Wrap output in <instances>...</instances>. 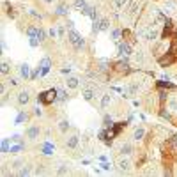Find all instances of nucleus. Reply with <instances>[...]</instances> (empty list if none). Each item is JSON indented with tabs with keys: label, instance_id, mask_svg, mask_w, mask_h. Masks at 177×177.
<instances>
[{
	"label": "nucleus",
	"instance_id": "obj_1",
	"mask_svg": "<svg viewBox=\"0 0 177 177\" xmlns=\"http://www.w3.org/2000/svg\"><path fill=\"white\" fill-rule=\"evenodd\" d=\"M57 96H59V90H55V89H50V90H46V92L39 94V103L50 104V103H53V101L57 99Z\"/></svg>",
	"mask_w": 177,
	"mask_h": 177
},
{
	"label": "nucleus",
	"instance_id": "obj_2",
	"mask_svg": "<svg viewBox=\"0 0 177 177\" xmlns=\"http://www.w3.org/2000/svg\"><path fill=\"white\" fill-rule=\"evenodd\" d=\"M124 122H117V124H112L110 126V129H108V131H106V133H101V136H108V138H110V140H112V138H115V136L119 135V133H121V131H122V129H124Z\"/></svg>",
	"mask_w": 177,
	"mask_h": 177
},
{
	"label": "nucleus",
	"instance_id": "obj_3",
	"mask_svg": "<svg viewBox=\"0 0 177 177\" xmlns=\"http://www.w3.org/2000/svg\"><path fill=\"white\" fill-rule=\"evenodd\" d=\"M67 39H69V43L73 44L74 50H82L83 48V39L76 34L74 30H69V34H67Z\"/></svg>",
	"mask_w": 177,
	"mask_h": 177
},
{
	"label": "nucleus",
	"instance_id": "obj_4",
	"mask_svg": "<svg viewBox=\"0 0 177 177\" xmlns=\"http://www.w3.org/2000/svg\"><path fill=\"white\" fill-rule=\"evenodd\" d=\"M16 103L20 104V106H25V104H29V103H30V92H29L27 89L20 90V92H18V96H16Z\"/></svg>",
	"mask_w": 177,
	"mask_h": 177
},
{
	"label": "nucleus",
	"instance_id": "obj_5",
	"mask_svg": "<svg viewBox=\"0 0 177 177\" xmlns=\"http://www.w3.org/2000/svg\"><path fill=\"white\" fill-rule=\"evenodd\" d=\"M117 168H119L121 174H128V172L131 170V161H129L128 158H119V159H117Z\"/></svg>",
	"mask_w": 177,
	"mask_h": 177
},
{
	"label": "nucleus",
	"instance_id": "obj_6",
	"mask_svg": "<svg viewBox=\"0 0 177 177\" xmlns=\"http://www.w3.org/2000/svg\"><path fill=\"white\" fill-rule=\"evenodd\" d=\"M39 135H41L39 126H30V128H27V131H25V136H27L29 140H37Z\"/></svg>",
	"mask_w": 177,
	"mask_h": 177
},
{
	"label": "nucleus",
	"instance_id": "obj_7",
	"mask_svg": "<svg viewBox=\"0 0 177 177\" xmlns=\"http://www.w3.org/2000/svg\"><path fill=\"white\" fill-rule=\"evenodd\" d=\"M82 96H83L85 101H92L94 96H96V90H94V87H90V85H85L83 89H82Z\"/></svg>",
	"mask_w": 177,
	"mask_h": 177
},
{
	"label": "nucleus",
	"instance_id": "obj_8",
	"mask_svg": "<svg viewBox=\"0 0 177 177\" xmlns=\"http://www.w3.org/2000/svg\"><path fill=\"white\" fill-rule=\"evenodd\" d=\"M78 85H80V80H78L76 76H69V78L66 80V87H67V89H78Z\"/></svg>",
	"mask_w": 177,
	"mask_h": 177
},
{
	"label": "nucleus",
	"instance_id": "obj_9",
	"mask_svg": "<svg viewBox=\"0 0 177 177\" xmlns=\"http://www.w3.org/2000/svg\"><path fill=\"white\" fill-rule=\"evenodd\" d=\"M76 145H78V135H71L66 140V147L67 149H74Z\"/></svg>",
	"mask_w": 177,
	"mask_h": 177
},
{
	"label": "nucleus",
	"instance_id": "obj_10",
	"mask_svg": "<svg viewBox=\"0 0 177 177\" xmlns=\"http://www.w3.org/2000/svg\"><path fill=\"white\" fill-rule=\"evenodd\" d=\"M119 152H121V154H122V156H129V154H131V152H133V145H131V144H122V145L119 147Z\"/></svg>",
	"mask_w": 177,
	"mask_h": 177
},
{
	"label": "nucleus",
	"instance_id": "obj_11",
	"mask_svg": "<svg viewBox=\"0 0 177 177\" xmlns=\"http://www.w3.org/2000/svg\"><path fill=\"white\" fill-rule=\"evenodd\" d=\"M57 128H59V131H60L62 135H66V133H67V129H69V122H67V119H62V121H59Z\"/></svg>",
	"mask_w": 177,
	"mask_h": 177
},
{
	"label": "nucleus",
	"instance_id": "obj_12",
	"mask_svg": "<svg viewBox=\"0 0 177 177\" xmlns=\"http://www.w3.org/2000/svg\"><path fill=\"white\" fill-rule=\"evenodd\" d=\"M174 59H175V57H174V53L170 52L168 55H165V57H161V59H159V64H161V66H168V64L174 62Z\"/></svg>",
	"mask_w": 177,
	"mask_h": 177
},
{
	"label": "nucleus",
	"instance_id": "obj_13",
	"mask_svg": "<svg viewBox=\"0 0 177 177\" xmlns=\"http://www.w3.org/2000/svg\"><path fill=\"white\" fill-rule=\"evenodd\" d=\"M144 135H145V129L140 126V128H136L135 133H133V140H136V142H138V140H142V138H144Z\"/></svg>",
	"mask_w": 177,
	"mask_h": 177
},
{
	"label": "nucleus",
	"instance_id": "obj_14",
	"mask_svg": "<svg viewBox=\"0 0 177 177\" xmlns=\"http://www.w3.org/2000/svg\"><path fill=\"white\" fill-rule=\"evenodd\" d=\"M119 53H121V55H129V53H131V46H129L128 43L119 44Z\"/></svg>",
	"mask_w": 177,
	"mask_h": 177
},
{
	"label": "nucleus",
	"instance_id": "obj_15",
	"mask_svg": "<svg viewBox=\"0 0 177 177\" xmlns=\"http://www.w3.org/2000/svg\"><path fill=\"white\" fill-rule=\"evenodd\" d=\"M110 103H112V94L106 92V94L103 96V99H101V108H106V106H108Z\"/></svg>",
	"mask_w": 177,
	"mask_h": 177
},
{
	"label": "nucleus",
	"instance_id": "obj_16",
	"mask_svg": "<svg viewBox=\"0 0 177 177\" xmlns=\"http://www.w3.org/2000/svg\"><path fill=\"white\" fill-rule=\"evenodd\" d=\"M48 69H50V60H48V59H43L41 60V69H39L41 74H46L48 73Z\"/></svg>",
	"mask_w": 177,
	"mask_h": 177
},
{
	"label": "nucleus",
	"instance_id": "obj_17",
	"mask_svg": "<svg viewBox=\"0 0 177 177\" xmlns=\"http://www.w3.org/2000/svg\"><path fill=\"white\" fill-rule=\"evenodd\" d=\"M20 74H21V78H29V66L27 64H23L20 67Z\"/></svg>",
	"mask_w": 177,
	"mask_h": 177
},
{
	"label": "nucleus",
	"instance_id": "obj_18",
	"mask_svg": "<svg viewBox=\"0 0 177 177\" xmlns=\"http://www.w3.org/2000/svg\"><path fill=\"white\" fill-rule=\"evenodd\" d=\"M97 30H108V20H101V21H99Z\"/></svg>",
	"mask_w": 177,
	"mask_h": 177
},
{
	"label": "nucleus",
	"instance_id": "obj_19",
	"mask_svg": "<svg viewBox=\"0 0 177 177\" xmlns=\"http://www.w3.org/2000/svg\"><path fill=\"white\" fill-rule=\"evenodd\" d=\"M170 32H172V23H170V21H167V25H165V30H163V37L170 36Z\"/></svg>",
	"mask_w": 177,
	"mask_h": 177
},
{
	"label": "nucleus",
	"instance_id": "obj_20",
	"mask_svg": "<svg viewBox=\"0 0 177 177\" xmlns=\"http://www.w3.org/2000/svg\"><path fill=\"white\" fill-rule=\"evenodd\" d=\"M37 32H39V29H37V27H30V29L27 30V34H29L30 37H37Z\"/></svg>",
	"mask_w": 177,
	"mask_h": 177
},
{
	"label": "nucleus",
	"instance_id": "obj_21",
	"mask_svg": "<svg viewBox=\"0 0 177 177\" xmlns=\"http://www.w3.org/2000/svg\"><path fill=\"white\" fill-rule=\"evenodd\" d=\"M114 4H115V7H117V9H122L126 4H128V0H114Z\"/></svg>",
	"mask_w": 177,
	"mask_h": 177
},
{
	"label": "nucleus",
	"instance_id": "obj_22",
	"mask_svg": "<svg viewBox=\"0 0 177 177\" xmlns=\"http://www.w3.org/2000/svg\"><path fill=\"white\" fill-rule=\"evenodd\" d=\"M9 73V62H2V74Z\"/></svg>",
	"mask_w": 177,
	"mask_h": 177
},
{
	"label": "nucleus",
	"instance_id": "obj_23",
	"mask_svg": "<svg viewBox=\"0 0 177 177\" xmlns=\"http://www.w3.org/2000/svg\"><path fill=\"white\" fill-rule=\"evenodd\" d=\"M67 172H69V170L66 168V165H62V168H59V170H57V174H59V175H64V174H67Z\"/></svg>",
	"mask_w": 177,
	"mask_h": 177
},
{
	"label": "nucleus",
	"instance_id": "obj_24",
	"mask_svg": "<svg viewBox=\"0 0 177 177\" xmlns=\"http://www.w3.org/2000/svg\"><path fill=\"white\" fill-rule=\"evenodd\" d=\"M18 175H30V170L29 168H21L20 172H18Z\"/></svg>",
	"mask_w": 177,
	"mask_h": 177
},
{
	"label": "nucleus",
	"instance_id": "obj_25",
	"mask_svg": "<svg viewBox=\"0 0 177 177\" xmlns=\"http://www.w3.org/2000/svg\"><path fill=\"white\" fill-rule=\"evenodd\" d=\"M37 39H39V41H44V30L39 29V32H37Z\"/></svg>",
	"mask_w": 177,
	"mask_h": 177
},
{
	"label": "nucleus",
	"instance_id": "obj_26",
	"mask_svg": "<svg viewBox=\"0 0 177 177\" xmlns=\"http://www.w3.org/2000/svg\"><path fill=\"white\" fill-rule=\"evenodd\" d=\"M66 97H67V96H66V90H59V99H60V101H64Z\"/></svg>",
	"mask_w": 177,
	"mask_h": 177
},
{
	"label": "nucleus",
	"instance_id": "obj_27",
	"mask_svg": "<svg viewBox=\"0 0 177 177\" xmlns=\"http://www.w3.org/2000/svg\"><path fill=\"white\" fill-rule=\"evenodd\" d=\"M101 167H103V170H110V168H112V165H110V163H103Z\"/></svg>",
	"mask_w": 177,
	"mask_h": 177
},
{
	"label": "nucleus",
	"instance_id": "obj_28",
	"mask_svg": "<svg viewBox=\"0 0 177 177\" xmlns=\"http://www.w3.org/2000/svg\"><path fill=\"white\" fill-rule=\"evenodd\" d=\"M9 83H11V85H18V78H11Z\"/></svg>",
	"mask_w": 177,
	"mask_h": 177
},
{
	"label": "nucleus",
	"instance_id": "obj_29",
	"mask_svg": "<svg viewBox=\"0 0 177 177\" xmlns=\"http://www.w3.org/2000/svg\"><path fill=\"white\" fill-rule=\"evenodd\" d=\"M23 119H27V115H25V114H20V117H18V121H16V122H21Z\"/></svg>",
	"mask_w": 177,
	"mask_h": 177
},
{
	"label": "nucleus",
	"instance_id": "obj_30",
	"mask_svg": "<svg viewBox=\"0 0 177 177\" xmlns=\"http://www.w3.org/2000/svg\"><path fill=\"white\" fill-rule=\"evenodd\" d=\"M57 12H59V14H66V7H64V5H62V7H59Z\"/></svg>",
	"mask_w": 177,
	"mask_h": 177
},
{
	"label": "nucleus",
	"instance_id": "obj_31",
	"mask_svg": "<svg viewBox=\"0 0 177 177\" xmlns=\"http://www.w3.org/2000/svg\"><path fill=\"white\" fill-rule=\"evenodd\" d=\"M50 36H52V37H55V36H57V32H55V29H50Z\"/></svg>",
	"mask_w": 177,
	"mask_h": 177
},
{
	"label": "nucleus",
	"instance_id": "obj_32",
	"mask_svg": "<svg viewBox=\"0 0 177 177\" xmlns=\"http://www.w3.org/2000/svg\"><path fill=\"white\" fill-rule=\"evenodd\" d=\"M119 36H121V32L115 30V32H114V37H115V39H119Z\"/></svg>",
	"mask_w": 177,
	"mask_h": 177
},
{
	"label": "nucleus",
	"instance_id": "obj_33",
	"mask_svg": "<svg viewBox=\"0 0 177 177\" xmlns=\"http://www.w3.org/2000/svg\"><path fill=\"white\" fill-rule=\"evenodd\" d=\"M44 2H46V4H52V2H55V0H44Z\"/></svg>",
	"mask_w": 177,
	"mask_h": 177
}]
</instances>
